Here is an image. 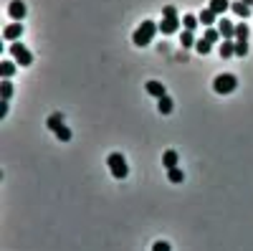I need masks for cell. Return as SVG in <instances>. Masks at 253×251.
<instances>
[{"label":"cell","instance_id":"8992f818","mask_svg":"<svg viewBox=\"0 0 253 251\" xmlns=\"http://www.w3.org/2000/svg\"><path fill=\"white\" fill-rule=\"evenodd\" d=\"M20 36H23V23H20V20H15V23H8V26L3 28V38H5V41H18Z\"/></svg>","mask_w":253,"mask_h":251},{"label":"cell","instance_id":"ba28073f","mask_svg":"<svg viewBox=\"0 0 253 251\" xmlns=\"http://www.w3.org/2000/svg\"><path fill=\"white\" fill-rule=\"evenodd\" d=\"M218 31H220V36H223L225 41H236V26L230 23V20L220 18V20H218Z\"/></svg>","mask_w":253,"mask_h":251},{"label":"cell","instance_id":"5b68a950","mask_svg":"<svg viewBox=\"0 0 253 251\" xmlns=\"http://www.w3.org/2000/svg\"><path fill=\"white\" fill-rule=\"evenodd\" d=\"M26 3L23 0H10V5H8V15L13 18V20H23L26 18Z\"/></svg>","mask_w":253,"mask_h":251},{"label":"cell","instance_id":"7a4b0ae2","mask_svg":"<svg viewBox=\"0 0 253 251\" xmlns=\"http://www.w3.org/2000/svg\"><path fill=\"white\" fill-rule=\"evenodd\" d=\"M107 165H109V170H112V175L117 180H124L126 175H129V165H126V160H124L122 152H112L107 157Z\"/></svg>","mask_w":253,"mask_h":251},{"label":"cell","instance_id":"f1b7e54d","mask_svg":"<svg viewBox=\"0 0 253 251\" xmlns=\"http://www.w3.org/2000/svg\"><path fill=\"white\" fill-rule=\"evenodd\" d=\"M5 117H8V101L0 104V119H5Z\"/></svg>","mask_w":253,"mask_h":251},{"label":"cell","instance_id":"ac0fdd59","mask_svg":"<svg viewBox=\"0 0 253 251\" xmlns=\"http://www.w3.org/2000/svg\"><path fill=\"white\" fill-rule=\"evenodd\" d=\"M180 41H182V49H193L198 41H195V36H193V31H182V36H180Z\"/></svg>","mask_w":253,"mask_h":251},{"label":"cell","instance_id":"5bb4252c","mask_svg":"<svg viewBox=\"0 0 253 251\" xmlns=\"http://www.w3.org/2000/svg\"><path fill=\"white\" fill-rule=\"evenodd\" d=\"M220 56H223V58L236 56V41H225V38H223V44H220Z\"/></svg>","mask_w":253,"mask_h":251},{"label":"cell","instance_id":"4fadbf2b","mask_svg":"<svg viewBox=\"0 0 253 251\" xmlns=\"http://www.w3.org/2000/svg\"><path fill=\"white\" fill-rule=\"evenodd\" d=\"M177 162H180V157H177V152H175V150H167V152L162 155V165L167 167V170L177 167Z\"/></svg>","mask_w":253,"mask_h":251},{"label":"cell","instance_id":"603a6c76","mask_svg":"<svg viewBox=\"0 0 253 251\" xmlns=\"http://www.w3.org/2000/svg\"><path fill=\"white\" fill-rule=\"evenodd\" d=\"M198 23H200V18H195V15H185V18H182V26H185L187 31H195Z\"/></svg>","mask_w":253,"mask_h":251},{"label":"cell","instance_id":"3957f363","mask_svg":"<svg viewBox=\"0 0 253 251\" xmlns=\"http://www.w3.org/2000/svg\"><path fill=\"white\" fill-rule=\"evenodd\" d=\"M236 87H238V79H236L233 74H218L215 81H213L215 94H233Z\"/></svg>","mask_w":253,"mask_h":251},{"label":"cell","instance_id":"7c38bea8","mask_svg":"<svg viewBox=\"0 0 253 251\" xmlns=\"http://www.w3.org/2000/svg\"><path fill=\"white\" fill-rule=\"evenodd\" d=\"M230 10H233L238 18H248V15H253V8L251 5H246L243 3V0H238V3H233V5H230Z\"/></svg>","mask_w":253,"mask_h":251},{"label":"cell","instance_id":"cb8c5ba5","mask_svg":"<svg viewBox=\"0 0 253 251\" xmlns=\"http://www.w3.org/2000/svg\"><path fill=\"white\" fill-rule=\"evenodd\" d=\"M203 38H205V41H210V44H215V41H218V38H223V36H220V31H215V28H210V26H208V31H205V36H203Z\"/></svg>","mask_w":253,"mask_h":251},{"label":"cell","instance_id":"277c9868","mask_svg":"<svg viewBox=\"0 0 253 251\" xmlns=\"http://www.w3.org/2000/svg\"><path fill=\"white\" fill-rule=\"evenodd\" d=\"M10 56L18 61L20 66H31V64H33V53H31L23 44H18V41H15V44H10Z\"/></svg>","mask_w":253,"mask_h":251},{"label":"cell","instance_id":"d4e9b609","mask_svg":"<svg viewBox=\"0 0 253 251\" xmlns=\"http://www.w3.org/2000/svg\"><path fill=\"white\" fill-rule=\"evenodd\" d=\"M248 53V41H236V56H246Z\"/></svg>","mask_w":253,"mask_h":251},{"label":"cell","instance_id":"30bf717a","mask_svg":"<svg viewBox=\"0 0 253 251\" xmlns=\"http://www.w3.org/2000/svg\"><path fill=\"white\" fill-rule=\"evenodd\" d=\"M46 124H48V130H51V132L56 135V132H58V130L63 127V114H61V112H53V114H51V117L46 119Z\"/></svg>","mask_w":253,"mask_h":251},{"label":"cell","instance_id":"7402d4cb","mask_svg":"<svg viewBox=\"0 0 253 251\" xmlns=\"http://www.w3.org/2000/svg\"><path fill=\"white\" fill-rule=\"evenodd\" d=\"M248 36H251L248 26H246V23H238V26H236V41H248Z\"/></svg>","mask_w":253,"mask_h":251},{"label":"cell","instance_id":"8fae6325","mask_svg":"<svg viewBox=\"0 0 253 251\" xmlns=\"http://www.w3.org/2000/svg\"><path fill=\"white\" fill-rule=\"evenodd\" d=\"M157 109H160V114H172V109H175V104H172V99L170 97H160L157 99Z\"/></svg>","mask_w":253,"mask_h":251},{"label":"cell","instance_id":"e0dca14e","mask_svg":"<svg viewBox=\"0 0 253 251\" xmlns=\"http://www.w3.org/2000/svg\"><path fill=\"white\" fill-rule=\"evenodd\" d=\"M10 97H13V84L5 79V81H0V99L3 101H10Z\"/></svg>","mask_w":253,"mask_h":251},{"label":"cell","instance_id":"6da1fadb","mask_svg":"<svg viewBox=\"0 0 253 251\" xmlns=\"http://www.w3.org/2000/svg\"><path fill=\"white\" fill-rule=\"evenodd\" d=\"M160 31V26L155 23V20H142V26L134 31L132 41H134V46H147L150 41L155 38V33Z\"/></svg>","mask_w":253,"mask_h":251},{"label":"cell","instance_id":"52a82bcc","mask_svg":"<svg viewBox=\"0 0 253 251\" xmlns=\"http://www.w3.org/2000/svg\"><path fill=\"white\" fill-rule=\"evenodd\" d=\"M177 31H180V18H165V20H160V33L162 36H172Z\"/></svg>","mask_w":253,"mask_h":251},{"label":"cell","instance_id":"ffe728a7","mask_svg":"<svg viewBox=\"0 0 253 251\" xmlns=\"http://www.w3.org/2000/svg\"><path fill=\"white\" fill-rule=\"evenodd\" d=\"M0 74H3V79H10L15 74V64L13 61H3V64H0Z\"/></svg>","mask_w":253,"mask_h":251},{"label":"cell","instance_id":"484cf974","mask_svg":"<svg viewBox=\"0 0 253 251\" xmlns=\"http://www.w3.org/2000/svg\"><path fill=\"white\" fill-rule=\"evenodd\" d=\"M56 137H58L61 142H69V140H71V130L66 127V124H63V127H61V130L56 132Z\"/></svg>","mask_w":253,"mask_h":251},{"label":"cell","instance_id":"d6986e66","mask_svg":"<svg viewBox=\"0 0 253 251\" xmlns=\"http://www.w3.org/2000/svg\"><path fill=\"white\" fill-rule=\"evenodd\" d=\"M195 49H198L200 56H208L210 51H213V44H210V41H205V38H200L198 44H195Z\"/></svg>","mask_w":253,"mask_h":251},{"label":"cell","instance_id":"83f0119b","mask_svg":"<svg viewBox=\"0 0 253 251\" xmlns=\"http://www.w3.org/2000/svg\"><path fill=\"white\" fill-rule=\"evenodd\" d=\"M162 15H165V18H177V8H175V5H165V8H162Z\"/></svg>","mask_w":253,"mask_h":251},{"label":"cell","instance_id":"9a60e30c","mask_svg":"<svg viewBox=\"0 0 253 251\" xmlns=\"http://www.w3.org/2000/svg\"><path fill=\"white\" fill-rule=\"evenodd\" d=\"M210 10H213L215 15H223L228 8H230V3H228V0H210V5H208Z\"/></svg>","mask_w":253,"mask_h":251},{"label":"cell","instance_id":"44dd1931","mask_svg":"<svg viewBox=\"0 0 253 251\" xmlns=\"http://www.w3.org/2000/svg\"><path fill=\"white\" fill-rule=\"evenodd\" d=\"M167 180H170V183H182L185 173L180 170V167H172V170H167Z\"/></svg>","mask_w":253,"mask_h":251},{"label":"cell","instance_id":"4316f807","mask_svg":"<svg viewBox=\"0 0 253 251\" xmlns=\"http://www.w3.org/2000/svg\"><path fill=\"white\" fill-rule=\"evenodd\" d=\"M152 251H172V246H170V241H155Z\"/></svg>","mask_w":253,"mask_h":251},{"label":"cell","instance_id":"2e32d148","mask_svg":"<svg viewBox=\"0 0 253 251\" xmlns=\"http://www.w3.org/2000/svg\"><path fill=\"white\" fill-rule=\"evenodd\" d=\"M198 18H200V23H203V26H213L215 20H218V15H215L213 10H210V8L200 10V15H198Z\"/></svg>","mask_w":253,"mask_h":251},{"label":"cell","instance_id":"9c48e42d","mask_svg":"<svg viewBox=\"0 0 253 251\" xmlns=\"http://www.w3.org/2000/svg\"><path fill=\"white\" fill-rule=\"evenodd\" d=\"M144 89H147V94L155 97V99H160V97H165V94H167V92H165V87H162V81H147V84H144Z\"/></svg>","mask_w":253,"mask_h":251}]
</instances>
